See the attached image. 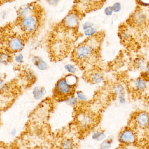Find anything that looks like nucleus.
I'll use <instances>...</instances> for the list:
<instances>
[{
    "mask_svg": "<svg viewBox=\"0 0 149 149\" xmlns=\"http://www.w3.org/2000/svg\"><path fill=\"white\" fill-rule=\"evenodd\" d=\"M102 36L100 33L89 37L73 49L71 58L83 68L94 64L99 58Z\"/></svg>",
    "mask_w": 149,
    "mask_h": 149,
    "instance_id": "1",
    "label": "nucleus"
},
{
    "mask_svg": "<svg viewBox=\"0 0 149 149\" xmlns=\"http://www.w3.org/2000/svg\"><path fill=\"white\" fill-rule=\"evenodd\" d=\"M78 82V78L74 74H68L60 78L53 89V99L58 101H62L74 95Z\"/></svg>",
    "mask_w": 149,
    "mask_h": 149,
    "instance_id": "2",
    "label": "nucleus"
},
{
    "mask_svg": "<svg viewBox=\"0 0 149 149\" xmlns=\"http://www.w3.org/2000/svg\"><path fill=\"white\" fill-rule=\"evenodd\" d=\"M24 37L14 34L5 38L1 43V50L9 54L18 53L22 51L25 46Z\"/></svg>",
    "mask_w": 149,
    "mask_h": 149,
    "instance_id": "3",
    "label": "nucleus"
},
{
    "mask_svg": "<svg viewBox=\"0 0 149 149\" xmlns=\"http://www.w3.org/2000/svg\"><path fill=\"white\" fill-rule=\"evenodd\" d=\"M39 24V19L34 14L20 19L19 26L24 35L30 36L37 31Z\"/></svg>",
    "mask_w": 149,
    "mask_h": 149,
    "instance_id": "4",
    "label": "nucleus"
},
{
    "mask_svg": "<svg viewBox=\"0 0 149 149\" xmlns=\"http://www.w3.org/2000/svg\"><path fill=\"white\" fill-rule=\"evenodd\" d=\"M76 121L81 130H87L94 126L97 121L96 115L89 110L80 111L77 114Z\"/></svg>",
    "mask_w": 149,
    "mask_h": 149,
    "instance_id": "5",
    "label": "nucleus"
},
{
    "mask_svg": "<svg viewBox=\"0 0 149 149\" xmlns=\"http://www.w3.org/2000/svg\"><path fill=\"white\" fill-rule=\"evenodd\" d=\"M137 141V135L132 128H125L119 135V141L121 145L127 146L134 145Z\"/></svg>",
    "mask_w": 149,
    "mask_h": 149,
    "instance_id": "6",
    "label": "nucleus"
},
{
    "mask_svg": "<svg viewBox=\"0 0 149 149\" xmlns=\"http://www.w3.org/2000/svg\"><path fill=\"white\" fill-rule=\"evenodd\" d=\"M84 79L91 84H98L104 81V75L100 69L93 67L86 71L84 74Z\"/></svg>",
    "mask_w": 149,
    "mask_h": 149,
    "instance_id": "7",
    "label": "nucleus"
},
{
    "mask_svg": "<svg viewBox=\"0 0 149 149\" xmlns=\"http://www.w3.org/2000/svg\"><path fill=\"white\" fill-rule=\"evenodd\" d=\"M80 17L75 11L68 13L63 19L62 25L66 30L76 29L79 24Z\"/></svg>",
    "mask_w": 149,
    "mask_h": 149,
    "instance_id": "8",
    "label": "nucleus"
},
{
    "mask_svg": "<svg viewBox=\"0 0 149 149\" xmlns=\"http://www.w3.org/2000/svg\"><path fill=\"white\" fill-rule=\"evenodd\" d=\"M129 22L133 27L141 29L146 25L147 22L146 15L141 10H136L129 18Z\"/></svg>",
    "mask_w": 149,
    "mask_h": 149,
    "instance_id": "9",
    "label": "nucleus"
},
{
    "mask_svg": "<svg viewBox=\"0 0 149 149\" xmlns=\"http://www.w3.org/2000/svg\"><path fill=\"white\" fill-rule=\"evenodd\" d=\"M132 121L139 128H147L149 125L148 113L145 111L136 112L132 117Z\"/></svg>",
    "mask_w": 149,
    "mask_h": 149,
    "instance_id": "10",
    "label": "nucleus"
},
{
    "mask_svg": "<svg viewBox=\"0 0 149 149\" xmlns=\"http://www.w3.org/2000/svg\"><path fill=\"white\" fill-rule=\"evenodd\" d=\"M149 80L140 77L132 80L130 82V86L132 90L137 93L141 94L144 92L148 88Z\"/></svg>",
    "mask_w": 149,
    "mask_h": 149,
    "instance_id": "11",
    "label": "nucleus"
},
{
    "mask_svg": "<svg viewBox=\"0 0 149 149\" xmlns=\"http://www.w3.org/2000/svg\"><path fill=\"white\" fill-rule=\"evenodd\" d=\"M36 6L33 3H28L22 5L17 10V15L19 19L31 15L36 12Z\"/></svg>",
    "mask_w": 149,
    "mask_h": 149,
    "instance_id": "12",
    "label": "nucleus"
},
{
    "mask_svg": "<svg viewBox=\"0 0 149 149\" xmlns=\"http://www.w3.org/2000/svg\"><path fill=\"white\" fill-rule=\"evenodd\" d=\"M133 66L135 70H142L146 69L148 65L146 59L142 56H138L133 60Z\"/></svg>",
    "mask_w": 149,
    "mask_h": 149,
    "instance_id": "13",
    "label": "nucleus"
},
{
    "mask_svg": "<svg viewBox=\"0 0 149 149\" xmlns=\"http://www.w3.org/2000/svg\"><path fill=\"white\" fill-rule=\"evenodd\" d=\"M60 147L61 149H75L76 144L73 139L66 138L62 140Z\"/></svg>",
    "mask_w": 149,
    "mask_h": 149,
    "instance_id": "14",
    "label": "nucleus"
},
{
    "mask_svg": "<svg viewBox=\"0 0 149 149\" xmlns=\"http://www.w3.org/2000/svg\"><path fill=\"white\" fill-rule=\"evenodd\" d=\"M119 33L121 39L124 43L129 42L132 41V36L127 28L125 27L121 28Z\"/></svg>",
    "mask_w": 149,
    "mask_h": 149,
    "instance_id": "15",
    "label": "nucleus"
},
{
    "mask_svg": "<svg viewBox=\"0 0 149 149\" xmlns=\"http://www.w3.org/2000/svg\"><path fill=\"white\" fill-rule=\"evenodd\" d=\"M112 92L114 96L118 97L125 94V90L124 86L120 83H115L112 87Z\"/></svg>",
    "mask_w": 149,
    "mask_h": 149,
    "instance_id": "16",
    "label": "nucleus"
},
{
    "mask_svg": "<svg viewBox=\"0 0 149 149\" xmlns=\"http://www.w3.org/2000/svg\"><path fill=\"white\" fill-rule=\"evenodd\" d=\"M92 139L97 142L102 141L106 138V134L103 130H97L93 133Z\"/></svg>",
    "mask_w": 149,
    "mask_h": 149,
    "instance_id": "17",
    "label": "nucleus"
},
{
    "mask_svg": "<svg viewBox=\"0 0 149 149\" xmlns=\"http://www.w3.org/2000/svg\"><path fill=\"white\" fill-rule=\"evenodd\" d=\"M33 62L34 65L40 70H44L47 68V64L40 58L36 57L33 58Z\"/></svg>",
    "mask_w": 149,
    "mask_h": 149,
    "instance_id": "18",
    "label": "nucleus"
},
{
    "mask_svg": "<svg viewBox=\"0 0 149 149\" xmlns=\"http://www.w3.org/2000/svg\"><path fill=\"white\" fill-rule=\"evenodd\" d=\"M45 93L44 88L42 87H36L33 91V94L35 99H40L42 98Z\"/></svg>",
    "mask_w": 149,
    "mask_h": 149,
    "instance_id": "19",
    "label": "nucleus"
},
{
    "mask_svg": "<svg viewBox=\"0 0 149 149\" xmlns=\"http://www.w3.org/2000/svg\"><path fill=\"white\" fill-rule=\"evenodd\" d=\"M112 138H108L102 141L100 145V149H110L112 147L113 143Z\"/></svg>",
    "mask_w": 149,
    "mask_h": 149,
    "instance_id": "20",
    "label": "nucleus"
},
{
    "mask_svg": "<svg viewBox=\"0 0 149 149\" xmlns=\"http://www.w3.org/2000/svg\"><path fill=\"white\" fill-rule=\"evenodd\" d=\"M97 33V29L94 27L90 28L84 31V34L85 36L89 37L93 36L96 35Z\"/></svg>",
    "mask_w": 149,
    "mask_h": 149,
    "instance_id": "21",
    "label": "nucleus"
},
{
    "mask_svg": "<svg viewBox=\"0 0 149 149\" xmlns=\"http://www.w3.org/2000/svg\"><path fill=\"white\" fill-rule=\"evenodd\" d=\"M65 69L69 72V74H74L77 71V68L76 67L73 65L70 64L65 65Z\"/></svg>",
    "mask_w": 149,
    "mask_h": 149,
    "instance_id": "22",
    "label": "nucleus"
},
{
    "mask_svg": "<svg viewBox=\"0 0 149 149\" xmlns=\"http://www.w3.org/2000/svg\"><path fill=\"white\" fill-rule=\"evenodd\" d=\"M65 101L71 106H76L78 103V100L74 96V95L67 98Z\"/></svg>",
    "mask_w": 149,
    "mask_h": 149,
    "instance_id": "23",
    "label": "nucleus"
},
{
    "mask_svg": "<svg viewBox=\"0 0 149 149\" xmlns=\"http://www.w3.org/2000/svg\"><path fill=\"white\" fill-rule=\"evenodd\" d=\"M113 9V12L114 13H118L120 12L122 9V5L119 2L115 3L113 6H111Z\"/></svg>",
    "mask_w": 149,
    "mask_h": 149,
    "instance_id": "24",
    "label": "nucleus"
},
{
    "mask_svg": "<svg viewBox=\"0 0 149 149\" xmlns=\"http://www.w3.org/2000/svg\"><path fill=\"white\" fill-rule=\"evenodd\" d=\"M76 98L78 100L80 101H85L87 100V97L84 93L81 91H78L75 92Z\"/></svg>",
    "mask_w": 149,
    "mask_h": 149,
    "instance_id": "25",
    "label": "nucleus"
},
{
    "mask_svg": "<svg viewBox=\"0 0 149 149\" xmlns=\"http://www.w3.org/2000/svg\"><path fill=\"white\" fill-rule=\"evenodd\" d=\"M94 24L92 22H85L82 25V29L84 31L88 29H90V28H92L94 27Z\"/></svg>",
    "mask_w": 149,
    "mask_h": 149,
    "instance_id": "26",
    "label": "nucleus"
},
{
    "mask_svg": "<svg viewBox=\"0 0 149 149\" xmlns=\"http://www.w3.org/2000/svg\"><path fill=\"white\" fill-rule=\"evenodd\" d=\"M113 13V9L111 6H108V7H106L104 10V13L107 16H112Z\"/></svg>",
    "mask_w": 149,
    "mask_h": 149,
    "instance_id": "27",
    "label": "nucleus"
},
{
    "mask_svg": "<svg viewBox=\"0 0 149 149\" xmlns=\"http://www.w3.org/2000/svg\"><path fill=\"white\" fill-rule=\"evenodd\" d=\"M47 4L52 7H56L58 4L60 0H45Z\"/></svg>",
    "mask_w": 149,
    "mask_h": 149,
    "instance_id": "28",
    "label": "nucleus"
},
{
    "mask_svg": "<svg viewBox=\"0 0 149 149\" xmlns=\"http://www.w3.org/2000/svg\"><path fill=\"white\" fill-rule=\"evenodd\" d=\"M78 2L84 6H89L93 0H78Z\"/></svg>",
    "mask_w": 149,
    "mask_h": 149,
    "instance_id": "29",
    "label": "nucleus"
},
{
    "mask_svg": "<svg viewBox=\"0 0 149 149\" xmlns=\"http://www.w3.org/2000/svg\"><path fill=\"white\" fill-rule=\"evenodd\" d=\"M7 14H8V13H7V11L6 10H2L0 13V17H1V19H3V20L6 19L7 17Z\"/></svg>",
    "mask_w": 149,
    "mask_h": 149,
    "instance_id": "30",
    "label": "nucleus"
},
{
    "mask_svg": "<svg viewBox=\"0 0 149 149\" xmlns=\"http://www.w3.org/2000/svg\"><path fill=\"white\" fill-rule=\"evenodd\" d=\"M23 60V57L21 54H18L15 57V60L17 63H22Z\"/></svg>",
    "mask_w": 149,
    "mask_h": 149,
    "instance_id": "31",
    "label": "nucleus"
},
{
    "mask_svg": "<svg viewBox=\"0 0 149 149\" xmlns=\"http://www.w3.org/2000/svg\"><path fill=\"white\" fill-rule=\"evenodd\" d=\"M17 130L16 129H13L11 130V131H10V136H11V137H13V138H15V137H16L17 135Z\"/></svg>",
    "mask_w": 149,
    "mask_h": 149,
    "instance_id": "32",
    "label": "nucleus"
},
{
    "mask_svg": "<svg viewBox=\"0 0 149 149\" xmlns=\"http://www.w3.org/2000/svg\"><path fill=\"white\" fill-rule=\"evenodd\" d=\"M118 98L120 103H122V104L125 103L126 102V99L124 96V95H120V96H118Z\"/></svg>",
    "mask_w": 149,
    "mask_h": 149,
    "instance_id": "33",
    "label": "nucleus"
},
{
    "mask_svg": "<svg viewBox=\"0 0 149 149\" xmlns=\"http://www.w3.org/2000/svg\"><path fill=\"white\" fill-rule=\"evenodd\" d=\"M117 149H130L128 148L127 146L126 145H121Z\"/></svg>",
    "mask_w": 149,
    "mask_h": 149,
    "instance_id": "34",
    "label": "nucleus"
},
{
    "mask_svg": "<svg viewBox=\"0 0 149 149\" xmlns=\"http://www.w3.org/2000/svg\"><path fill=\"white\" fill-rule=\"evenodd\" d=\"M35 149H46L44 147H43V146H40V147H38L36 148Z\"/></svg>",
    "mask_w": 149,
    "mask_h": 149,
    "instance_id": "35",
    "label": "nucleus"
}]
</instances>
